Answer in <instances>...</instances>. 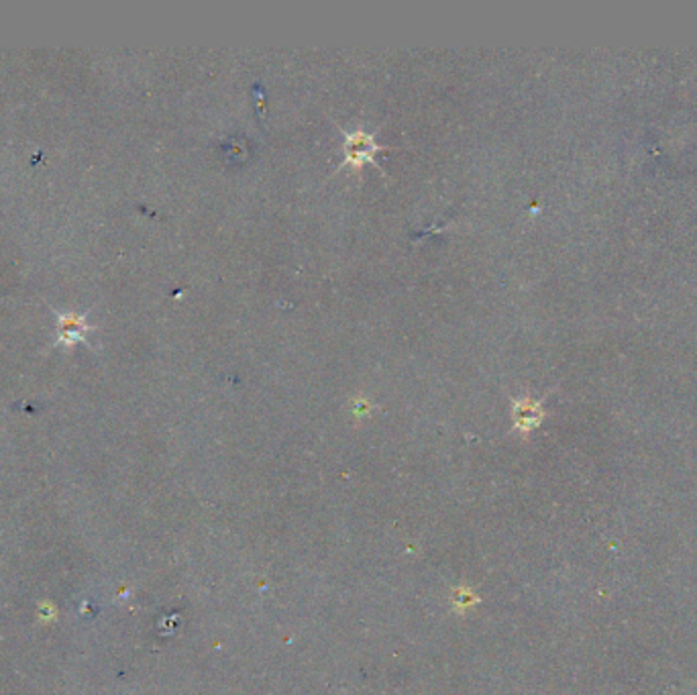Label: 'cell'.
<instances>
[{
    "label": "cell",
    "mask_w": 697,
    "mask_h": 695,
    "mask_svg": "<svg viewBox=\"0 0 697 695\" xmlns=\"http://www.w3.org/2000/svg\"><path fill=\"white\" fill-rule=\"evenodd\" d=\"M345 137V159L340 167H351L353 172H359V169L366 164H376V156L377 151H382V148L376 143V135L374 133H366L363 129H358V131H343Z\"/></svg>",
    "instance_id": "1"
},
{
    "label": "cell",
    "mask_w": 697,
    "mask_h": 695,
    "mask_svg": "<svg viewBox=\"0 0 697 695\" xmlns=\"http://www.w3.org/2000/svg\"><path fill=\"white\" fill-rule=\"evenodd\" d=\"M88 330H91V327L86 325V317H78V314H60L58 343L70 347L78 341H84V333H88Z\"/></svg>",
    "instance_id": "2"
},
{
    "label": "cell",
    "mask_w": 697,
    "mask_h": 695,
    "mask_svg": "<svg viewBox=\"0 0 697 695\" xmlns=\"http://www.w3.org/2000/svg\"><path fill=\"white\" fill-rule=\"evenodd\" d=\"M514 418H516V426L518 428H530V426H534L540 420L539 404L529 400V398L518 400L514 404Z\"/></svg>",
    "instance_id": "3"
}]
</instances>
